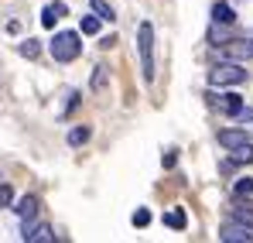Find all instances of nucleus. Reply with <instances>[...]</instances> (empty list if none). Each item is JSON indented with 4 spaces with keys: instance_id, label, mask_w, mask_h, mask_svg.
<instances>
[{
    "instance_id": "nucleus-1",
    "label": "nucleus",
    "mask_w": 253,
    "mask_h": 243,
    "mask_svg": "<svg viewBox=\"0 0 253 243\" xmlns=\"http://www.w3.org/2000/svg\"><path fill=\"white\" fill-rule=\"evenodd\" d=\"M137 55H140V76H144V82H154L158 62H154V24L151 21L137 24Z\"/></svg>"
},
{
    "instance_id": "nucleus-2",
    "label": "nucleus",
    "mask_w": 253,
    "mask_h": 243,
    "mask_svg": "<svg viewBox=\"0 0 253 243\" xmlns=\"http://www.w3.org/2000/svg\"><path fill=\"white\" fill-rule=\"evenodd\" d=\"M250 79V72L243 69V62H233V58H222L219 65L209 69V86L212 89H233V86H243Z\"/></svg>"
},
{
    "instance_id": "nucleus-3",
    "label": "nucleus",
    "mask_w": 253,
    "mask_h": 243,
    "mask_svg": "<svg viewBox=\"0 0 253 243\" xmlns=\"http://www.w3.org/2000/svg\"><path fill=\"white\" fill-rule=\"evenodd\" d=\"M48 55L58 62V65H69L83 55V35L79 31H58L55 38L48 41Z\"/></svg>"
},
{
    "instance_id": "nucleus-4",
    "label": "nucleus",
    "mask_w": 253,
    "mask_h": 243,
    "mask_svg": "<svg viewBox=\"0 0 253 243\" xmlns=\"http://www.w3.org/2000/svg\"><path fill=\"white\" fill-rule=\"evenodd\" d=\"M215 48H219L222 58H233V62H250L253 58V38H229Z\"/></svg>"
},
{
    "instance_id": "nucleus-5",
    "label": "nucleus",
    "mask_w": 253,
    "mask_h": 243,
    "mask_svg": "<svg viewBox=\"0 0 253 243\" xmlns=\"http://www.w3.org/2000/svg\"><path fill=\"white\" fill-rule=\"evenodd\" d=\"M209 103H212V110H219V113H226V117H236V113L247 106L240 93H209Z\"/></svg>"
},
{
    "instance_id": "nucleus-6",
    "label": "nucleus",
    "mask_w": 253,
    "mask_h": 243,
    "mask_svg": "<svg viewBox=\"0 0 253 243\" xmlns=\"http://www.w3.org/2000/svg\"><path fill=\"white\" fill-rule=\"evenodd\" d=\"M21 240L24 243H51L55 240V230H51L48 223L31 219V223H21Z\"/></svg>"
},
{
    "instance_id": "nucleus-7",
    "label": "nucleus",
    "mask_w": 253,
    "mask_h": 243,
    "mask_svg": "<svg viewBox=\"0 0 253 243\" xmlns=\"http://www.w3.org/2000/svg\"><path fill=\"white\" fill-rule=\"evenodd\" d=\"M215 137H219V144H222L226 151H240V147H250V144H253L250 134H247V130H236V127H229V130H219Z\"/></svg>"
},
{
    "instance_id": "nucleus-8",
    "label": "nucleus",
    "mask_w": 253,
    "mask_h": 243,
    "mask_svg": "<svg viewBox=\"0 0 253 243\" xmlns=\"http://www.w3.org/2000/svg\"><path fill=\"white\" fill-rule=\"evenodd\" d=\"M219 240L222 243H253V230L243 223H226L219 230Z\"/></svg>"
},
{
    "instance_id": "nucleus-9",
    "label": "nucleus",
    "mask_w": 253,
    "mask_h": 243,
    "mask_svg": "<svg viewBox=\"0 0 253 243\" xmlns=\"http://www.w3.org/2000/svg\"><path fill=\"white\" fill-rule=\"evenodd\" d=\"M17 205H10L17 216H21V223H31V219H38V195H21V199H14Z\"/></svg>"
},
{
    "instance_id": "nucleus-10",
    "label": "nucleus",
    "mask_w": 253,
    "mask_h": 243,
    "mask_svg": "<svg viewBox=\"0 0 253 243\" xmlns=\"http://www.w3.org/2000/svg\"><path fill=\"white\" fill-rule=\"evenodd\" d=\"M229 219H233V223H243V226L253 230V205L250 202H236L233 209H229Z\"/></svg>"
},
{
    "instance_id": "nucleus-11",
    "label": "nucleus",
    "mask_w": 253,
    "mask_h": 243,
    "mask_svg": "<svg viewBox=\"0 0 253 243\" xmlns=\"http://www.w3.org/2000/svg\"><path fill=\"white\" fill-rule=\"evenodd\" d=\"M212 24H236V10L229 3H212Z\"/></svg>"
},
{
    "instance_id": "nucleus-12",
    "label": "nucleus",
    "mask_w": 253,
    "mask_h": 243,
    "mask_svg": "<svg viewBox=\"0 0 253 243\" xmlns=\"http://www.w3.org/2000/svg\"><path fill=\"white\" fill-rule=\"evenodd\" d=\"M58 17H65V3H48L42 10V28H55Z\"/></svg>"
},
{
    "instance_id": "nucleus-13",
    "label": "nucleus",
    "mask_w": 253,
    "mask_h": 243,
    "mask_svg": "<svg viewBox=\"0 0 253 243\" xmlns=\"http://www.w3.org/2000/svg\"><path fill=\"white\" fill-rule=\"evenodd\" d=\"M106 82H110V69H106V65L99 62V65L92 69V79H89V89H92V93H103V89H106Z\"/></svg>"
},
{
    "instance_id": "nucleus-14",
    "label": "nucleus",
    "mask_w": 253,
    "mask_h": 243,
    "mask_svg": "<svg viewBox=\"0 0 253 243\" xmlns=\"http://www.w3.org/2000/svg\"><path fill=\"white\" fill-rule=\"evenodd\" d=\"M89 7H92V14H96L99 21H117L113 3H106V0H89Z\"/></svg>"
},
{
    "instance_id": "nucleus-15",
    "label": "nucleus",
    "mask_w": 253,
    "mask_h": 243,
    "mask_svg": "<svg viewBox=\"0 0 253 243\" xmlns=\"http://www.w3.org/2000/svg\"><path fill=\"white\" fill-rule=\"evenodd\" d=\"M233 195H236V199H253V178H250V175L236 178V185H233Z\"/></svg>"
},
{
    "instance_id": "nucleus-16",
    "label": "nucleus",
    "mask_w": 253,
    "mask_h": 243,
    "mask_svg": "<svg viewBox=\"0 0 253 243\" xmlns=\"http://www.w3.org/2000/svg\"><path fill=\"white\" fill-rule=\"evenodd\" d=\"M161 223L171 226V230H185V223H188V219H185V212H181V209H171V212L161 216Z\"/></svg>"
},
{
    "instance_id": "nucleus-17",
    "label": "nucleus",
    "mask_w": 253,
    "mask_h": 243,
    "mask_svg": "<svg viewBox=\"0 0 253 243\" xmlns=\"http://www.w3.org/2000/svg\"><path fill=\"white\" fill-rule=\"evenodd\" d=\"M99 17L96 14H83V21H79V35H99Z\"/></svg>"
},
{
    "instance_id": "nucleus-18",
    "label": "nucleus",
    "mask_w": 253,
    "mask_h": 243,
    "mask_svg": "<svg viewBox=\"0 0 253 243\" xmlns=\"http://www.w3.org/2000/svg\"><path fill=\"white\" fill-rule=\"evenodd\" d=\"M89 137H92L89 127H72V130H69V144H72V147H83Z\"/></svg>"
},
{
    "instance_id": "nucleus-19",
    "label": "nucleus",
    "mask_w": 253,
    "mask_h": 243,
    "mask_svg": "<svg viewBox=\"0 0 253 243\" xmlns=\"http://www.w3.org/2000/svg\"><path fill=\"white\" fill-rule=\"evenodd\" d=\"M17 51H21L24 58H38V51H42V41H35V38H24L21 45H17Z\"/></svg>"
},
{
    "instance_id": "nucleus-20",
    "label": "nucleus",
    "mask_w": 253,
    "mask_h": 243,
    "mask_svg": "<svg viewBox=\"0 0 253 243\" xmlns=\"http://www.w3.org/2000/svg\"><path fill=\"white\" fill-rule=\"evenodd\" d=\"M14 205V189L7 182H0V209H10Z\"/></svg>"
},
{
    "instance_id": "nucleus-21",
    "label": "nucleus",
    "mask_w": 253,
    "mask_h": 243,
    "mask_svg": "<svg viewBox=\"0 0 253 243\" xmlns=\"http://www.w3.org/2000/svg\"><path fill=\"white\" fill-rule=\"evenodd\" d=\"M130 223H133V226H147V223H151V212H147V209H137V212L130 216Z\"/></svg>"
},
{
    "instance_id": "nucleus-22",
    "label": "nucleus",
    "mask_w": 253,
    "mask_h": 243,
    "mask_svg": "<svg viewBox=\"0 0 253 243\" xmlns=\"http://www.w3.org/2000/svg\"><path fill=\"white\" fill-rule=\"evenodd\" d=\"M236 120H240V123H253V110H250V106H243V110L236 113Z\"/></svg>"
}]
</instances>
